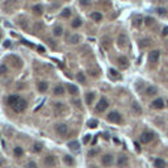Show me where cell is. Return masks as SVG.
Here are the masks:
<instances>
[{
  "label": "cell",
  "instance_id": "22",
  "mask_svg": "<svg viewBox=\"0 0 168 168\" xmlns=\"http://www.w3.org/2000/svg\"><path fill=\"white\" fill-rule=\"evenodd\" d=\"M69 147L70 150H72V151H79V142H76V140H74V142H70L69 143Z\"/></svg>",
  "mask_w": 168,
  "mask_h": 168
},
{
  "label": "cell",
  "instance_id": "27",
  "mask_svg": "<svg viewBox=\"0 0 168 168\" xmlns=\"http://www.w3.org/2000/svg\"><path fill=\"white\" fill-rule=\"evenodd\" d=\"M93 97H95V93H93V92H88V93L85 95V101H87L88 105H89V104L93 101Z\"/></svg>",
  "mask_w": 168,
  "mask_h": 168
},
{
  "label": "cell",
  "instance_id": "25",
  "mask_svg": "<svg viewBox=\"0 0 168 168\" xmlns=\"http://www.w3.org/2000/svg\"><path fill=\"white\" fill-rule=\"evenodd\" d=\"M156 92H158V89H156L155 87H149L146 89V95H147V96H154V95H156Z\"/></svg>",
  "mask_w": 168,
  "mask_h": 168
},
{
  "label": "cell",
  "instance_id": "30",
  "mask_svg": "<svg viewBox=\"0 0 168 168\" xmlns=\"http://www.w3.org/2000/svg\"><path fill=\"white\" fill-rule=\"evenodd\" d=\"M76 79H78V81H79V83H81V84L85 83V76H84L83 72H78V75H76Z\"/></svg>",
  "mask_w": 168,
  "mask_h": 168
},
{
  "label": "cell",
  "instance_id": "9",
  "mask_svg": "<svg viewBox=\"0 0 168 168\" xmlns=\"http://www.w3.org/2000/svg\"><path fill=\"white\" fill-rule=\"evenodd\" d=\"M150 106L153 109H163L164 108V100L163 99H155L153 103L150 104Z\"/></svg>",
  "mask_w": 168,
  "mask_h": 168
},
{
  "label": "cell",
  "instance_id": "20",
  "mask_svg": "<svg viewBox=\"0 0 168 168\" xmlns=\"http://www.w3.org/2000/svg\"><path fill=\"white\" fill-rule=\"evenodd\" d=\"M118 45L120 46H126L128 45V37L125 34H121L118 37Z\"/></svg>",
  "mask_w": 168,
  "mask_h": 168
},
{
  "label": "cell",
  "instance_id": "45",
  "mask_svg": "<svg viewBox=\"0 0 168 168\" xmlns=\"http://www.w3.org/2000/svg\"><path fill=\"white\" fill-rule=\"evenodd\" d=\"M93 168H96V167H93Z\"/></svg>",
  "mask_w": 168,
  "mask_h": 168
},
{
  "label": "cell",
  "instance_id": "36",
  "mask_svg": "<svg viewBox=\"0 0 168 168\" xmlns=\"http://www.w3.org/2000/svg\"><path fill=\"white\" fill-rule=\"evenodd\" d=\"M25 167H26V168H37V163H34V162H28Z\"/></svg>",
  "mask_w": 168,
  "mask_h": 168
},
{
  "label": "cell",
  "instance_id": "23",
  "mask_svg": "<svg viewBox=\"0 0 168 168\" xmlns=\"http://www.w3.org/2000/svg\"><path fill=\"white\" fill-rule=\"evenodd\" d=\"M63 162H65L67 165H74V163H75L72 156H70V155H66L65 158H63Z\"/></svg>",
  "mask_w": 168,
  "mask_h": 168
},
{
  "label": "cell",
  "instance_id": "43",
  "mask_svg": "<svg viewBox=\"0 0 168 168\" xmlns=\"http://www.w3.org/2000/svg\"><path fill=\"white\" fill-rule=\"evenodd\" d=\"M80 3L83 4V5H88V4H89V0H80Z\"/></svg>",
  "mask_w": 168,
  "mask_h": 168
},
{
  "label": "cell",
  "instance_id": "3",
  "mask_svg": "<svg viewBox=\"0 0 168 168\" xmlns=\"http://www.w3.org/2000/svg\"><path fill=\"white\" fill-rule=\"evenodd\" d=\"M26 106H28V103H26V100H24V99H21L19 101V103L16 104L15 106H13V110H15L16 113H22L25 110V109H26Z\"/></svg>",
  "mask_w": 168,
  "mask_h": 168
},
{
  "label": "cell",
  "instance_id": "2",
  "mask_svg": "<svg viewBox=\"0 0 168 168\" xmlns=\"http://www.w3.org/2000/svg\"><path fill=\"white\" fill-rule=\"evenodd\" d=\"M154 137H155V134L151 133V131H144V133L140 134V137H139V140L142 142V143H150L151 140L154 139Z\"/></svg>",
  "mask_w": 168,
  "mask_h": 168
},
{
  "label": "cell",
  "instance_id": "12",
  "mask_svg": "<svg viewBox=\"0 0 168 168\" xmlns=\"http://www.w3.org/2000/svg\"><path fill=\"white\" fill-rule=\"evenodd\" d=\"M128 156H125V155H120L118 156V159H117V165H118V167H126V165H128Z\"/></svg>",
  "mask_w": 168,
  "mask_h": 168
},
{
  "label": "cell",
  "instance_id": "40",
  "mask_svg": "<svg viewBox=\"0 0 168 168\" xmlns=\"http://www.w3.org/2000/svg\"><path fill=\"white\" fill-rule=\"evenodd\" d=\"M162 34H163V36H168V26H165V28H163V30H162Z\"/></svg>",
  "mask_w": 168,
  "mask_h": 168
},
{
  "label": "cell",
  "instance_id": "35",
  "mask_svg": "<svg viewBox=\"0 0 168 168\" xmlns=\"http://www.w3.org/2000/svg\"><path fill=\"white\" fill-rule=\"evenodd\" d=\"M88 126H89V128H96L97 121L96 120H89V121H88Z\"/></svg>",
  "mask_w": 168,
  "mask_h": 168
},
{
  "label": "cell",
  "instance_id": "38",
  "mask_svg": "<svg viewBox=\"0 0 168 168\" xmlns=\"http://www.w3.org/2000/svg\"><path fill=\"white\" fill-rule=\"evenodd\" d=\"M150 45V40H143V41H140V46H149Z\"/></svg>",
  "mask_w": 168,
  "mask_h": 168
},
{
  "label": "cell",
  "instance_id": "34",
  "mask_svg": "<svg viewBox=\"0 0 168 168\" xmlns=\"http://www.w3.org/2000/svg\"><path fill=\"white\" fill-rule=\"evenodd\" d=\"M155 12L158 13V15H160V16H165V15H167V11H165L164 8H160V7H159V8H156Z\"/></svg>",
  "mask_w": 168,
  "mask_h": 168
},
{
  "label": "cell",
  "instance_id": "10",
  "mask_svg": "<svg viewBox=\"0 0 168 168\" xmlns=\"http://www.w3.org/2000/svg\"><path fill=\"white\" fill-rule=\"evenodd\" d=\"M55 164H56V159H55V156L49 155V156H46V158H45V165H46L47 168L54 167Z\"/></svg>",
  "mask_w": 168,
  "mask_h": 168
},
{
  "label": "cell",
  "instance_id": "44",
  "mask_svg": "<svg viewBox=\"0 0 168 168\" xmlns=\"http://www.w3.org/2000/svg\"><path fill=\"white\" fill-rule=\"evenodd\" d=\"M37 50L40 51V53H45V49L42 46H37Z\"/></svg>",
  "mask_w": 168,
  "mask_h": 168
},
{
  "label": "cell",
  "instance_id": "24",
  "mask_svg": "<svg viewBox=\"0 0 168 168\" xmlns=\"http://www.w3.org/2000/svg\"><path fill=\"white\" fill-rule=\"evenodd\" d=\"M131 109H133V110L137 113V114H142V108L138 105V103H133V105H131Z\"/></svg>",
  "mask_w": 168,
  "mask_h": 168
},
{
  "label": "cell",
  "instance_id": "11",
  "mask_svg": "<svg viewBox=\"0 0 168 168\" xmlns=\"http://www.w3.org/2000/svg\"><path fill=\"white\" fill-rule=\"evenodd\" d=\"M54 109H55V112L58 113V114H65V113H67V108H66L62 103L54 104Z\"/></svg>",
  "mask_w": 168,
  "mask_h": 168
},
{
  "label": "cell",
  "instance_id": "1",
  "mask_svg": "<svg viewBox=\"0 0 168 168\" xmlns=\"http://www.w3.org/2000/svg\"><path fill=\"white\" fill-rule=\"evenodd\" d=\"M106 120H108V122H112V124H121L124 120H122V116L121 113L116 112V110H113V112H110L108 116H106Z\"/></svg>",
  "mask_w": 168,
  "mask_h": 168
},
{
  "label": "cell",
  "instance_id": "17",
  "mask_svg": "<svg viewBox=\"0 0 168 168\" xmlns=\"http://www.w3.org/2000/svg\"><path fill=\"white\" fill-rule=\"evenodd\" d=\"M91 19L93 20V21L99 22V21H101V20H103V15H101L100 12H92V13H91Z\"/></svg>",
  "mask_w": 168,
  "mask_h": 168
},
{
  "label": "cell",
  "instance_id": "18",
  "mask_svg": "<svg viewBox=\"0 0 168 168\" xmlns=\"http://www.w3.org/2000/svg\"><path fill=\"white\" fill-rule=\"evenodd\" d=\"M22 154H24V150H22L20 146H16L15 149H13V155H15L16 158H21Z\"/></svg>",
  "mask_w": 168,
  "mask_h": 168
},
{
  "label": "cell",
  "instance_id": "8",
  "mask_svg": "<svg viewBox=\"0 0 168 168\" xmlns=\"http://www.w3.org/2000/svg\"><path fill=\"white\" fill-rule=\"evenodd\" d=\"M159 58H160V51H159V50H153L149 55V60L151 63H158Z\"/></svg>",
  "mask_w": 168,
  "mask_h": 168
},
{
  "label": "cell",
  "instance_id": "14",
  "mask_svg": "<svg viewBox=\"0 0 168 168\" xmlns=\"http://www.w3.org/2000/svg\"><path fill=\"white\" fill-rule=\"evenodd\" d=\"M67 91H69L70 95H74V96L79 93V88L76 87V85H74V84H69V85H67Z\"/></svg>",
  "mask_w": 168,
  "mask_h": 168
},
{
  "label": "cell",
  "instance_id": "32",
  "mask_svg": "<svg viewBox=\"0 0 168 168\" xmlns=\"http://www.w3.org/2000/svg\"><path fill=\"white\" fill-rule=\"evenodd\" d=\"M42 150V143H34L33 144V153H40Z\"/></svg>",
  "mask_w": 168,
  "mask_h": 168
},
{
  "label": "cell",
  "instance_id": "5",
  "mask_svg": "<svg viewBox=\"0 0 168 168\" xmlns=\"http://www.w3.org/2000/svg\"><path fill=\"white\" fill-rule=\"evenodd\" d=\"M55 131L59 134L60 137H66L67 133H69V126L66 124H58L55 125Z\"/></svg>",
  "mask_w": 168,
  "mask_h": 168
},
{
  "label": "cell",
  "instance_id": "21",
  "mask_svg": "<svg viewBox=\"0 0 168 168\" xmlns=\"http://www.w3.org/2000/svg\"><path fill=\"white\" fill-rule=\"evenodd\" d=\"M81 24H83L81 19H79V17H78V19H74V20H72L71 26H72V28H75V29H76V28H80V26H81Z\"/></svg>",
  "mask_w": 168,
  "mask_h": 168
},
{
  "label": "cell",
  "instance_id": "6",
  "mask_svg": "<svg viewBox=\"0 0 168 168\" xmlns=\"http://www.w3.org/2000/svg\"><path fill=\"white\" fill-rule=\"evenodd\" d=\"M108 106H109V101L105 99V97H101V99L99 100L97 105H96V112H104Z\"/></svg>",
  "mask_w": 168,
  "mask_h": 168
},
{
  "label": "cell",
  "instance_id": "19",
  "mask_svg": "<svg viewBox=\"0 0 168 168\" xmlns=\"http://www.w3.org/2000/svg\"><path fill=\"white\" fill-rule=\"evenodd\" d=\"M128 63H129L128 58H125V56H120V58H118V65L121 66L122 69H126V67L129 66Z\"/></svg>",
  "mask_w": 168,
  "mask_h": 168
},
{
  "label": "cell",
  "instance_id": "28",
  "mask_svg": "<svg viewBox=\"0 0 168 168\" xmlns=\"http://www.w3.org/2000/svg\"><path fill=\"white\" fill-rule=\"evenodd\" d=\"M42 11H44V7L41 5V4L33 7V12H34L36 15H41V13H42Z\"/></svg>",
  "mask_w": 168,
  "mask_h": 168
},
{
  "label": "cell",
  "instance_id": "37",
  "mask_svg": "<svg viewBox=\"0 0 168 168\" xmlns=\"http://www.w3.org/2000/svg\"><path fill=\"white\" fill-rule=\"evenodd\" d=\"M97 154H99V150H91V151H88V156H89V158L97 155Z\"/></svg>",
  "mask_w": 168,
  "mask_h": 168
},
{
  "label": "cell",
  "instance_id": "13",
  "mask_svg": "<svg viewBox=\"0 0 168 168\" xmlns=\"http://www.w3.org/2000/svg\"><path fill=\"white\" fill-rule=\"evenodd\" d=\"M37 88L41 93H45V92L49 89V83H47V81H40V83L37 84Z\"/></svg>",
  "mask_w": 168,
  "mask_h": 168
},
{
  "label": "cell",
  "instance_id": "39",
  "mask_svg": "<svg viewBox=\"0 0 168 168\" xmlns=\"http://www.w3.org/2000/svg\"><path fill=\"white\" fill-rule=\"evenodd\" d=\"M89 140H91V135H85V137H84V139H83V142H84V143H88Z\"/></svg>",
  "mask_w": 168,
  "mask_h": 168
},
{
  "label": "cell",
  "instance_id": "26",
  "mask_svg": "<svg viewBox=\"0 0 168 168\" xmlns=\"http://www.w3.org/2000/svg\"><path fill=\"white\" fill-rule=\"evenodd\" d=\"M62 34H63L62 26H55V28H54V36H55V37H60Z\"/></svg>",
  "mask_w": 168,
  "mask_h": 168
},
{
  "label": "cell",
  "instance_id": "16",
  "mask_svg": "<svg viewBox=\"0 0 168 168\" xmlns=\"http://www.w3.org/2000/svg\"><path fill=\"white\" fill-rule=\"evenodd\" d=\"M154 165H155V168H164L165 167V162L163 160V159H160V158H156L155 160H154Z\"/></svg>",
  "mask_w": 168,
  "mask_h": 168
},
{
  "label": "cell",
  "instance_id": "31",
  "mask_svg": "<svg viewBox=\"0 0 168 168\" xmlns=\"http://www.w3.org/2000/svg\"><path fill=\"white\" fill-rule=\"evenodd\" d=\"M60 16H62V17H65V19L70 17V16H71V9H70V8H65V9H63V12L60 13Z\"/></svg>",
  "mask_w": 168,
  "mask_h": 168
},
{
  "label": "cell",
  "instance_id": "7",
  "mask_svg": "<svg viewBox=\"0 0 168 168\" xmlns=\"http://www.w3.org/2000/svg\"><path fill=\"white\" fill-rule=\"evenodd\" d=\"M114 163V158H113V155H110V154H105V155H103V158H101V164L105 165V167H110V165Z\"/></svg>",
  "mask_w": 168,
  "mask_h": 168
},
{
  "label": "cell",
  "instance_id": "29",
  "mask_svg": "<svg viewBox=\"0 0 168 168\" xmlns=\"http://www.w3.org/2000/svg\"><path fill=\"white\" fill-rule=\"evenodd\" d=\"M109 75H110L113 79H118L120 78L118 71H117V70H114V69H110V70H109Z\"/></svg>",
  "mask_w": 168,
  "mask_h": 168
},
{
  "label": "cell",
  "instance_id": "15",
  "mask_svg": "<svg viewBox=\"0 0 168 168\" xmlns=\"http://www.w3.org/2000/svg\"><path fill=\"white\" fill-rule=\"evenodd\" d=\"M54 95H55V96H63V95H65V88H63V85L58 84V85L54 88Z\"/></svg>",
  "mask_w": 168,
  "mask_h": 168
},
{
  "label": "cell",
  "instance_id": "33",
  "mask_svg": "<svg viewBox=\"0 0 168 168\" xmlns=\"http://www.w3.org/2000/svg\"><path fill=\"white\" fill-rule=\"evenodd\" d=\"M79 41H80V37H79L78 34H76V36H72V37H71V40H70V44L75 45V44H78Z\"/></svg>",
  "mask_w": 168,
  "mask_h": 168
},
{
  "label": "cell",
  "instance_id": "41",
  "mask_svg": "<svg viewBox=\"0 0 168 168\" xmlns=\"http://www.w3.org/2000/svg\"><path fill=\"white\" fill-rule=\"evenodd\" d=\"M153 22H154V20L151 19V17H147V19H146V24H147V25H151Z\"/></svg>",
  "mask_w": 168,
  "mask_h": 168
},
{
  "label": "cell",
  "instance_id": "4",
  "mask_svg": "<svg viewBox=\"0 0 168 168\" xmlns=\"http://www.w3.org/2000/svg\"><path fill=\"white\" fill-rule=\"evenodd\" d=\"M20 100H21V97L19 96V95H9V96L7 97L5 100V103L8 106H11V108H13V106L16 105V104L19 103Z\"/></svg>",
  "mask_w": 168,
  "mask_h": 168
},
{
  "label": "cell",
  "instance_id": "42",
  "mask_svg": "<svg viewBox=\"0 0 168 168\" xmlns=\"http://www.w3.org/2000/svg\"><path fill=\"white\" fill-rule=\"evenodd\" d=\"M4 71L7 72V67L5 66H1V67H0V74H4Z\"/></svg>",
  "mask_w": 168,
  "mask_h": 168
}]
</instances>
